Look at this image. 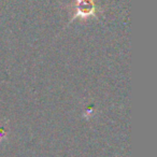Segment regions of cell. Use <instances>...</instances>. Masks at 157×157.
<instances>
[{
	"label": "cell",
	"instance_id": "1",
	"mask_svg": "<svg viewBox=\"0 0 157 157\" xmlns=\"http://www.w3.org/2000/svg\"><path fill=\"white\" fill-rule=\"evenodd\" d=\"M76 13L74 17H88L95 13L93 0H76Z\"/></svg>",
	"mask_w": 157,
	"mask_h": 157
}]
</instances>
